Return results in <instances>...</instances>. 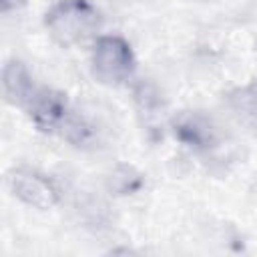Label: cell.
I'll return each mask as SVG.
<instances>
[{"label":"cell","mask_w":257,"mask_h":257,"mask_svg":"<svg viewBox=\"0 0 257 257\" xmlns=\"http://www.w3.org/2000/svg\"><path fill=\"white\" fill-rule=\"evenodd\" d=\"M26 110L40 131L56 133L72 145H84L92 135L90 124L70 108L66 96L58 90L36 88Z\"/></svg>","instance_id":"obj_1"},{"label":"cell","mask_w":257,"mask_h":257,"mask_svg":"<svg viewBox=\"0 0 257 257\" xmlns=\"http://www.w3.org/2000/svg\"><path fill=\"white\" fill-rule=\"evenodd\" d=\"M177 137L191 147H207L211 143V131L197 116H185L175 126Z\"/></svg>","instance_id":"obj_7"},{"label":"cell","mask_w":257,"mask_h":257,"mask_svg":"<svg viewBox=\"0 0 257 257\" xmlns=\"http://www.w3.org/2000/svg\"><path fill=\"white\" fill-rule=\"evenodd\" d=\"M2 92L4 100L12 106L26 108L32 94L36 92L32 84V76L20 60H8L2 70Z\"/></svg>","instance_id":"obj_5"},{"label":"cell","mask_w":257,"mask_h":257,"mask_svg":"<svg viewBox=\"0 0 257 257\" xmlns=\"http://www.w3.org/2000/svg\"><path fill=\"white\" fill-rule=\"evenodd\" d=\"M26 2H28V0H0V10H2L4 14H8V12H14V10L24 8Z\"/></svg>","instance_id":"obj_8"},{"label":"cell","mask_w":257,"mask_h":257,"mask_svg":"<svg viewBox=\"0 0 257 257\" xmlns=\"http://www.w3.org/2000/svg\"><path fill=\"white\" fill-rule=\"evenodd\" d=\"M92 74L98 82L108 86H118L126 82L135 72V56L128 42L120 36H100L94 42Z\"/></svg>","instance_id":"obj_3"},{"label":"cell","mask_w":257,"mask_h":257,"mask_svg":"<svg viewBox=\"0 0 257 257\" xmlns=\"http://www.w3.org/2000/svg\"><path fill=\"white\" fill-rule=\"evenodd\" d=\"M106 187L114 195H131L143 187V175L131 165H116L106 177Z\"/></svg>","instance_id":"obj_6"},{"label":"cell","mask_w":257,"mask_h":257,"mask_svg":"<svg viewBox=\"0 0 257 257\" xmlns=\"http://www.w3.org/2000/svg\"><path fill=\"white\" fill-rule=\"evenodd\" d=\"M8 189L22 203L36 209H52L58 203L56 187L38 173L18 169L8 175Z\"/></svg>","instance_id":"obj_4"},{"label":"cell","mask_w":257,"mask_h":257,"mask_svg":"<svg viewBox=\"0 0 257 257\" xmlns=\"http://www.w3.org/2000/svg\"><path fill=\"white\" fill-rule=\"evenodd\" d=\"M44 24L58 44L72 46L96 32L100 16L88 0H62L46 12Z\"/></svg>","instance_id":"obj_2"}]
</instances>
